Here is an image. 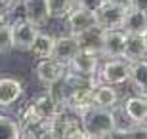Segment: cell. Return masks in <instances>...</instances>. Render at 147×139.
<instances>
[{
  "mask_svg": "<svg viewBox=\"0 0 147 139\" xmlns=\"http://www.w3.org/2000/svg\"><path fill=\"white\" fill-rule=\"evenodd\" d=\"M80 120H82L84 134L90 135V137H96V139H107L111 135V132H115L119 128L115 112L107 111V109L92 107L90 111H86L82 114Z\"/></svg>",
  "mask_w": 147,
  "mask_h": 139,
  "instance_id": "obj_1",
  "label": "cell"
},
{
  "mask_svg": "<svg viewBox=\"0 0 147 139\" xmlns=\"http://www.w3.org/2000/svg\"><path fill=\"white\" fill-rule=\"evenodd\" d=\"M82 120L76 112L63 109L50 122V137L52 139H82Z\"/></svg>",
  "mask_w": 147,
  "mask_h": 139,
  "instance_id": "obj_2",
  "label": "cell"
},
{
  "mask_svg": "<svg viewBox=\"0 0 147 139\" xmlns=\"http://www.w3.org/2000/svg\"><path fill=\"white\" fill-rule=\"evenodd\" d=\"M130 80V63L126 59H105L98 71V82L120 86Z\"/></svg>",
  "mask_w": 147,
  "mask_h": 139,
  "instance_id": "obj_3",
  "label": "cell"
},
{
  "mask_svg": "<svg viewBox=\"0 0 147 139\" xmlns=\"http://www.w3.org/2000/svg\"><path fill=\"white\" fill-rule=\"evenodd\" d=\"M126 11L124 8L113 4V2H105L99 10L94 11V17H96V25L103 31H122V25H124L126 19Z\"/></svg>",
  "mask_w": 147,
  "mask_h": 139,
  "instance_id": "obj_4",
  "label": "cell"
},
{
  "mask_svg": "<svg viewBox=\"0 0 147 139\" xmlns=\"http://www.w3.org/2000/svg\"><path fill=\"white\" fill-rule=\"evenodd\" d=\"M34 75L42 84L52 88L65 78L67 65H63L57 59H42V61H36V65H34Z\"/></svg>",
  "mask_w": 147,
  "mask_h": 139,
  "instance_id": "obj_5",
  "label": "cell"
},
{
  "mask_svg": "<svg viewBox=\"0 0 147 139\" xmlns=\"http://www.w3.org/2000/svg\"><path fill=\"white\" fill-rule=\"evenodd\" d=\"M99 67H101V65H99V54H96V52H86V50H82L80 54L67 65V69L71 71V73L80 75V76H84V78H96V80H98Z\"/></svg>",
  "mask_w": 147,
  "mask_h": 139,
  "instance_id": "obj_6",
  "label": "cell"
},
{
  "mask_svg": "<svg viewBox=\"0 0 147 139\" xmlns=\"http://www.w3.org/2000/svg\"><path fill=\"white\" fill-rule=\"evenodd\" d=\"M29 107L33 109V111L42 118L44 122H52V120H54V118L63 111V109H67L63 103H59L57 99H55L52 91H46V93L36 95L33 101L29 103Z\"/></svg>",
  "mask_w": 147,
  "mask_h": 139,
  "instance_id": "obj_7",
  "label": "cell"
},
{
  "mask_svg": "<svg viewBox=\"0 0 147 139\" xmlns=\"http://www.w3.org/2000/svg\"><path fill=\"white\" fill-rule=\"evenodd\" d=\"M11 34H13V48L29 52L36 36L40 34V29L27 19H21V21L11 23Z\"/></svg>",
  "mask_w": 147,
  "mask_h": 139,
  "instance_id": "obj_8",
  "label": "cell"
},
{
  "mask_svg": "<svg viewBox=\"0 0 147 139\" xmlns=\"http://www.w3.org/2000/svg\"><path fill=\"white\" fill-rule=\"evenodd\" d=\"M126 36L128 34L124 31H105L103 32V44H101V57L124 59Z\"/></svg>",
  "mask_w": 147,
  "mask_h": 139,
  "instance_id": "obj_9",
  "label": "cell"
},
{
  "mask_svg": "<svg viewBox=\"0 0 147 139\" xmlns=\"http://www.w3.org/2000/svg\"><path fill=\"white\" fill-rule=\"evenodd\" d=\"M80 52H82V48H80V44H78V38L75 34L67 32L63 36L55 38V48H54V57L52 59H57L63 65H69Z\"/></svg>",
  "mask_w": 147,
  "mask_h": 139,
  "instance_id": "obj_10",
  "label": "cell"
},
{
  "mask_svg": "<svg viewBox=\"0 0 147 139\" xmlns=\"http://www.w3.org/2000/svg\"><path fill=\"white\" fill-rule=\"evenodd\" d=\"M67 21V29H69V34H75L78 36L80 32L88 31V29L96 27V17H94V11H88L84 8H73V11L65 17Z\"/></svg>",
  "mask_w": 147,
  "mask_h": 139,
  "instance_id": "obj_11",
  "label": "cell"
},
{
  "mask_svg": "<svg viewBox=\"0 0 147 139\" xmlns=\"http://www.w3.org/2000/svg\"><path fill=\"white\" fill-rule=\"evenodd\" d=\"M122 112L132 124H147V97L128 95L122 101Z\"/></svg>",
  "mask_w": 147,
  "mask_h": 139,
  "instance_id": "obj_12",
  "label": "cell"
},
{
  "mask_svg": "<svg viewBox=\"0 0 147 139\" xmlns=\"http://www.w3.org/2000/svg\"><path fill=\"white\" fill-rule=\"evenodd\" d=\"M92 105L98 109L113 111L119 105V91L115 90V86L98 82V84L94 86V91H92Z\"/></svg>",
  "mask_w": 147,
  "mask_h": 139,
  "instance_id": "obj_13",
  "label": "cell"
},
{
  "mask_svg": "<svg viewBox=\"0 0 147 139\" xmlns=\"http://www.w3.org/2000/svg\"><path fill=\"white\" fill-rule=\"evenodd\" d=\"M23 95V84L17 78L2 76L0 78V107L16 105Z\"/></svg>",
  "mask_w": 147,
  "mask_h": 139,
  "instance_id": "obj_14",
  "label": "cell"
},
{
  "mask_svg": "<svg viewBox=\"0 0 147 139\" xmlns=\"http://www.w3.org/2000/svg\"><path fill=\"white\" fill-rule=\"evenodd\" d=\"M124 59L128 63L145 61L147 59V36L145 34H128L126 36Z\"/></svg>",
  "mask_w": 147,
  "mask_h": 139,
  "instance_id": "obj_15",
  "label": "cell"
},
{
  "mask_svg": "<svg viewBox=\"0 0 147 139\" xmlns=\"http://www.w3.org/2000/svg\"><path fill=\"white\" fill-rule=\"evenodd\" d=\"M25 15H27V21L36 25L38 29L44 27L48 19H52L46 0H25Z\"/></svg>",
  "mask_w": 147,
  "mask_h": 139,
  "instance_id": "obj_16",
  "label": "cell"
},
{
  "mask_svg": "<svg viewBox=\"0 0 147 139\" xmlns=\"http://www.w3.org/2000/svg\"><path fill=\"white\" fill-rule=\"evenodd\" d=\"M54 48H55V38L48 32H40L36 36V40L33 42L29 54L33 55L36 61H42V59H52L54 57Z\"/></svg>",
  "mask_w": 147,
  "mask_h": 139,
  "instance_id": "obj_17",
  "label": "cell"
},
{
  "mask_svg": "<svg viewBox=\"0 0 147 139\" xmlns=\"http://www.w3.org/2000/svg\"><path fill=\"white\" fill-rule=\"evenodd\" d=\"M130 86L136 95L147 97V59L130 63Z\"/></svg>",
  "mask_w": 147,
  "mask_h": 139,
  "instance_id": "obj_18",
  "label": "cell"
},
{
  "mask_svg": "<svg viewBox=\"0 0 147 139\" xmlns=\"http://www.w3.org/2000/svg\"><path fill=\"white\" fill-rule=\"evenodd\" d=\"M103 29H99L98 25L92 29H88V31L80 32L78 34V44H80L82 50H86V52H96V54L101 55V44H103Z\"/></svg>",
  "mask_w": 147,
  "mask_h": 139,
  "instance_id": "obj_19",
  "label": "cell"
},
{
  "mask_svg": "<svg viewBox=\"0 0 147 139\" xmlns=\"http://www.w3.org/2000/svg\"><path fill=\"white\" fill-rule=\"evenodd\" d=\"M122 31L126 34H147V13L138 10H128L126 19L122 25Z\"/></svg>",
  "mask_w": 147,
  "mask_h": 139,
  "instance_id": "obj_20",
  "label": "cell"
},
{
  "mask_svg": "<svg viewBox=\"0 0 147 139\" xmlns=\"http://www.w3.org/2000/svg\"><path fill=\"white\" fill-rule=\"evenodd\" d=\"M21 126L16 118L0 114V139H21Z\"/></svg>",
  "mask_w": 147,
  "mask_h": 139,
  "instance_id": "obj_21",
  "label": "cell"
},
{
  "mask_svg": "<svg viewBox=\"0 0 147 139\" xmlns=\"http://www.w3.org/2000/svg\"><path fill=\"white\" fill-rule=\"evenodd\" d=\"M46 4L52 19H63L73 11L75 0H46Z\"/></svg>",
  "mask_w": 147,
  "mask_h": 139,
  "instance_id": "obj_22",
  "label": "cell"
},
{
  "mask_svg": "<svg viewBox=\"0 0 147 139\" xmlns=\"http://www.w3.org/2000/svg\"><path fill=\"white\" fill-rule=\"evenodd\" d=\"M13 48V34H11V23H6L0 27V54Z\"/></svg>",
  "mask_w": 147,
  "mask_h": 139,
  "instance_id": "obj_23",
  "label": "cell"
},
{
  "mask_svg": "<svg viewBox=\"0 0 147 139\" xmlns=\"http://www.w3.org/2000/svg\"><path fill=\"white\" fill-rule=\"evenodd\" d=\"M105 2H107V0H75V6L76 8H84V10H88V11H96V10H99Z\"/></svg>",
  "mask_w": 147,
  "mask_h": 139,
  "instance_id": "obj_24",
  "label": "cell"
},
{
  "mask_svg": "<svg viewBox=\"0 0 147 139\" xmlns=\"http://www.w3.org/2000/svg\"><path fill=\"white\" fill-rule=\"evenodd\" d=\"M130 139H147V124H132L128 126Z\"/></svg>",
  "mask_w": 147,
  "mask_h": 139,
  "instance_id": "obj_25",
  "label": "cell"
},
{
  "mask_svg": "<svg viewBox=\"0 0 147 139\" xmlns=\"http://www.w3.org/2000/svg\"><path fill=\"white\" fill-rule=\"evenodd\" d=\"M107 139H130V132H128V128H117L115 132H111V135Z\"/></svg>",
  "mask_w": 147,
  "mask_h": 139,
  "instance_id": "obj_26",
  "label": "cell"
},
{
  "mask_svg": "<svg viewBox=\"0 0 147 139\" xmlns=\"http://www.w3.org/2000/svg\"><path fill=\"white\" fill-rule=\"evenodd\" d=\"M132 10L147 13V0H132Z\"/></svg>",
  "mask_w": 147,
  "mask_h": 139,
  "instance_id": "obj_27",
  "label": "cell"
},
{
  "mask_svg": "<svg viewBox=\"0 0 147 139\" xmlns=\"http://www.w3.org/2000/svg\"><path fill=\"white\" fill-rule=\"evenodd\" d=\"M109 2L120 6V8H124V10H130V8H132V0H109Z\"/></svg>",
  "mask_w": 147,
  "mask_h": 139,
  "instance_id": "obj_28",
  "label": "cell"
},
{
  "mask_svg": "<svg viewBox=\"0 0 147 139\" xmlns=\"http://www.w3.org/2000/svg\"><path fill=\"white\" fill-rule=\"evenodd\" d=\"M6 23H10V21H8V13H6L4 10H0V27L6 25Z\"/></svg>",
  "mask_w": 147,
  "mask_h": 139,
  "instance_id": "obj_29",
  "label": "cell"
},
{
  "mask_svg": "<svg viewBox=\"0 0 147 139\" xmlns=\"http://www.w3.org/2000/svg\"><path fill=\"white\" fill-rule=\"evenodd\" d=\"M82 139H96V137H90V135H86V134H84V135H82Z\"/></svg>",
  "mask_w": 147,
  "mask_h": 139,
  "instance_id": "obj_30",
  "label": "cell"
},
{
  "mask_svg": "<svg viewBox=\"0 0 147 139\" xmlns=\"http://www.w3.org/2000/svg\"><path fill=\"white\" fill-rule=\"evenodd\" d=\"M48 139H52V137H48Z\"/></svg>",
  "mask_w": 147,
  "mask_h": 139,
  "instance_id": "obj_31",
  "label": "cell"
}]
</instances>
